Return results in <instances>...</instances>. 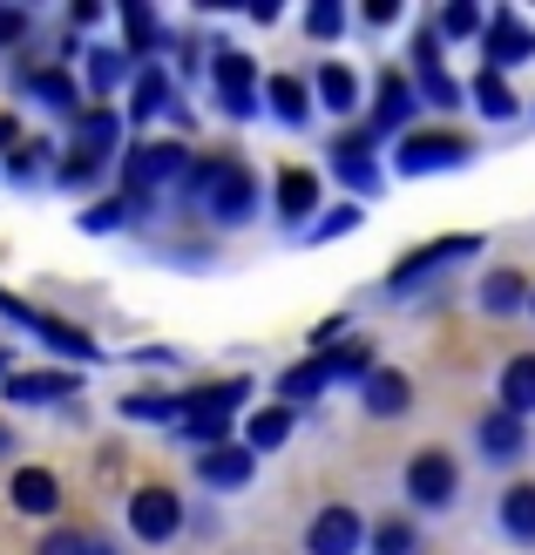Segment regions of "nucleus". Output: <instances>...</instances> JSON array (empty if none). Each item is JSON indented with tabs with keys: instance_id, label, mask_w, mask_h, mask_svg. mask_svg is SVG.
<instances>
[{
	"instance_id": "1",
	"label": "nucleus",
	"mask_w": 535,
	"mask_h": 555,
	"mask_svg": "<svg viewBox=\"0 0 535 555\" xmlns=\"http://www.w3.org/2000/svg\"><path fill=\"white\" fill-rule=\"evenodd\" d=\"M183 197H196L204 217H217V224H244V217L258 210V177H251L238 156H190Z\"/></svg>"
},
{
	"instance_id": "2",
	"label": "nucleus",
	"mask_w": 535,
	"mask_h": 555,
	"mask_svg": "<svg viewBox=\"0 0 535 555\" xmlns=\"http://www.w3.org/2000/svg\"><path fill=\"white\" fill-rule=\"evenodd\" d=\"M183 170H190V150L183 143H136L123 156V197L129 204H150L163 183H183Z\"/></svg>"
},
{
	"instance_id": "3",
	"label": "nucleus",
	"mask_w": 535,
	"mask_h": 555,
	"mask_svg": "<svg viewBox=\"0 0 535 555\" xmlns=\"http://www.w3.org/2000/svg\"><path fill=\"white\" fill-rule=\"evenodd\" d=\"M400 163L407 177H428V170H455V163H474V143L461 129H413V135H400Z\"/></svg>"
},
{
	"instance_id": "4",
	"label": "nucleus",
	"mask_w": 535,
	"mask_h": 555,
	"mask_svg": "<svg viewBox=\"0 0 535 555\" xmlns=\"http://www.w3.org/2000/svg\"><path fill=\"white\" fill-rule=\"evenodd\" d=\"M0 319L27 325V332H35L41 346H54V352L81 359V366H89V359H95V339H89V332H75L68 319H48V312H35V305H27V298H14V292H0Z\"/></svg>"
},
{
	"instance_id": "5",
	"label": "nucleus",
	"mask_w": 535,
	"mask_h": 555,
	"mask_svg": "<svg viewBox=\"0 0 535 555\" xmlns=\"http://www.w3.org/2000/svg\"><path fill=\"white\" fill-rule=\"evenodd\" d=\"M407 502L413 508H447L455 502V488H461V467H455V454H441V448H420L413 461H407Z\"/></svg>"
},
{
	"instance_id": "6",
	"label": "nucleus",
	"mask_w": 535,
	"mask_h": 555,
	"mask_svg": "<svg viewBox=\"0 0 535 555\" xmlns=\"http://www.w3.org/2000/svg\"><path fill=\"white\" fill-rule=\"evenodd\" d=\"M211 81H217V102H224V116H258V68H251V54L238 48H217V62H211Z\"/></svg>"
},
{
	"instance_id": "7",
	"label": "nucleus",
	"mask_w": 535,
	"mask_h": 555,
	"mask_svg": "<svg viewBox=\"0 0 535 555\" xmlns=\"http://www.w3.org/2000/svg\"><path fill=\"white\" fill-rule=\"evenodd\" d=\"M177 529H183L177 488H136V494H129V535H136V542H170Z\"/></svg>"
},
{
	"instance_id": "8",
	"label": "nucleus",
	"mask_w": 535,
	"mask_h": 555,
	"mask_svg": "<svg viewBox=\"0 0 535 555\" xmlns=\"http://www.w3.org/2000/svg\"><path fill=\"white\" fill-rule=\"evenodd\" d=\"M359 542H366V521H359V508H346V502L319 508L313 529H305V555H359Z\"/></svg>"
},
{
	"instance_id": "9",
	"label": "nucleus",
	"mask_w": 535,
	"mask_h": 555,
	"mask_svg": "<svg viewBox=\"0 0 535 555\" xmlns=\"http://www.w3.org/2000/svg\"><path fill=\"white\" fill-rule=\"evenodd\" d=\"M482 251V237H434L428 251H413V258H400V271L386 278V292H413L420 278H434L441 264H461V258H474Z\"/></svg>"
},
{
	"instance_id": "10",
	"label": "nucleus",
	"mask_w": 535,
	"mask_h": 555,
	"mask_svg": "<svg viewBox=\"0 0 535 555\" xmlns=\"http://www.w3.org/2000/svg\"><path fill=\"white\" fill-rule=\"evenodd\" d=\"M359 406L373 413V421H400V413L413 406V379L393 373V366H373V373L359 379Z\"/></svg>"
},
{
	"instance_id": "11",
	"label": "nucleus",
	"mask_w": 535,
	"mask_h": 555,
	"mask_svg": "<svg viewBox=\"0 0 535 555\" xmlns=\"http://www.w3.org/2000/svg\"><path fill=\"white\" fill-rule=\"evenodd\" d=\"M482 54H488V68L501 75V68H522L528 54H535V27H522L509 8H501L495 21H488V41H482Z\"/></svg>"
},
{
	"instance_id": "12",
	"label": "nucleus",
	"mask_w": 535,
	"mask_h": 555,
	"mask_svg": "<svg viewBox=\"0 0 535 555\" xmlns=\"http://www.w3.org/2000/svg\"><path fill=\"white\" fill-rule=\"evenodd\" d=\"M474 448H482L488 461H522L528 454V421H515V413H482L474 421Z\"/></svg>"
},
{
	"instance_id": "13",
	"label": "nucleus",
	"mask_w": 535,
	"mask_h": 555,
	"mask_svg": "<svg viewBox=\"0 0 535 555\" xmlns=\"http://www.w3.org/2000/svg\"><path fill=\"white\" fill-rule=\"evenodd\" d=\"M495 529L509 535L515 548H535V481H509L495 502Z\"/></svg>"
},
{
	"instance_id": "14",
	"label": "nucleus",
	"mask_w": 535,
	"mask_h": 555,
	"mask_svg": "<svg viewBox=\"0 0 535 555\" xmlns=\"http://www.w3.org/2000/svg\"><path fill=\"white\" fill-rule=\"evenodd\" d=\"M8 502H14L21 515H54V508H62V481H54L48 467H14Z\"/></svg>"
},
{
	"instance_id": "15",
	"label": "nucleus",
	"mask_w": 535,
	"mask_h": 555,
	"mask_svg": "<svg viewBox=\"0 0 535 555\" xmlns=\"http://www.w3.org/2000/svg\"><path fill=\"white\" fill-rule=\"evenodd\" d=\"M528 298H535V285H528V271H515V264H501V271L482 278V312H495V319L522 312Z\"/></svg>"
},
{
	"instance_id": "16",
	"label": "nucleus",
	"mask_w": 535,
	"mask_h": 555,
	"mask_svg": "<svg viewBox=\"0 0 535 555\" xmlns=\"http://www.w3.org/2000/svg\"><path fill=\"white\" fill-rule=\"evenodd\" d=\"M251 467H258L251 448H211V454H196V481L204 488H244Z\"/></svg>"
},
{
	"instance_id": "17",
	"label": "nucleus",
	"mask_w": 535,
	"mask_h": 555,
	"mask_svg": "<svg viewBox=\"0 0 535 555\" xmlns=\"http://www.w3.org/2000/svg\"><path fill=\"white\" fill-rule=\"evenodd\" d=\"M116 135H123V116H116V108H81V116H75V150H81V156L109 163Z\"/></svg>"
},
{
	"instance_id": "18",
	"label": "nucleus",
	"mask_w": 535,
	"mask_h": 555,
	"mask_svg": "<svg viewBox=\"0 0 535 555\" xmlns=\"http://www.w3.org/2000/svg\"><path fill=\"white\" fill-rule=\"evenodd\" d=\"M27 95H35V102H48L54 108V116H81V89H75V75L68 68H35V75H27Z\"/></svg>"
},
{
	"instance_id": "19",
	"label": "nucleus",
	"mask_w": 535,
	"mask_h": 555,
	"mask_svg": "<svg viewBox=\"0 0 535 555\" xmlns=\"http://www.w3.org/2000/svg\"><path fill=\"white\" fill-rule=\"evenodd\" d=\"M14 406H48V400H68L75 379L68 373H8V386H0Z\"/></svg>"
},
{
	"instance_id": "20",
	"label": "nucleus",
	"mask_w": 535,
	"mask_h": 555,
	"mask_svg": "<svg viewBox=\"0 0 535 555\" xmlns=\"http://www.w3.org/2000/svg\"><path fill=\"white\" fill-rule=\"evenodd\" d=\"M501 413H515V421L535 413V352H515L501 366Z\"/></svg>"
},
{
	"instance_id": "21",
	"label": "nucleus",
	"mask_w": 535,
	"mask_h": 555,
	"mask_svg": "<svg viewBox=\"0 0 535 555\" xmlns=\"http://www.w3.org/2000/svg\"><path fill=\"white\" fill-rule=\"evenodd\" d=\"M332 163H340L346 183H366V190H373V129H346L340 143H332Z\"/></svg>"
},
{
	"instance_id": "22",
	"label": "nucleus",
	"mask_w": 535,
	"mask_h": 555,
	"mask_svg": "<svg viewBox=\"0 0 535 555\" xmlns=\"http://www.w3.org/2000/svg\"><path fill=\"white\" fill-rule=\"evenodd\" d=\"M265 102H271V116H278V122H292V129L313 116V89H305L298 75H271V81H265Z\"/></svg>"
},
{
	"instance_id": "23",
	"label": "nucleus",
	"mask_w": 535,
	"mask_h": 555,
	"mask_svg": "<svg viewBox=\"0 0 535 555\" xmlns=\"http://www.w3.org/2000/svg\"><path fill=\"white\" fill-rule=\"evenodd\" d=\"M313 210H319V177L313 170H285L278 177V217L298 224V217H313Z\"/></svg>"
},
{
	"instance_id": "24",
	"label": "nucleus",
	"mask_w": 535,
	"mask_h": 555,
	"mask_svg": "<svg viewBox=\"0 0 535 555\" xmlns=\"http://www.w3.org/2000/svg\"><path fill=\"white\" fill-rule=\"evenodd\" d=\"M285 440H292V406H265V413L244 421V448L251 454H271V448H285Z\"/></svg>"
},
{
	"instance_id": "25",
	"label": "nucleus",
	"mask_w": 535,
	"mask_h": 555,
	"mask_svg": "<svg viewBox=\"0 0 535 555\" xmlns=\"http://www.w3.org/2000/svg\"><path fill=\"white\" fill-rule=\"evenodd\" d=\"M129 116H136V122L170 116V75H163V68H143V75H136V89H129Z\"/></svg>"
},
{
	"instance_id": "26",
	"label": "nucleus",
	"mask_w": 535,
	"mask_h": 555,
	"mask_svg": "<svg viewBox=\"0 0 535 555\" xmlns=\"http://www.w3.org/2000/svg\"><path fill=\"white\" fill-rule=\"evenodd\" d=\"M313 89H319V102L332 108V116H353V108H359V81H353V68H340V62H326V68L313 75Z\"/></svg>"
},
{
	"instance_id": "27",
	"label": "nucleus",
	"mask_w": 535,
	"mask_h": 555,
	"mask_svg": "<svg viewBox=\"0 0 535 555\" xmlns=\"http://www.w3.org/2000/svg\"><path fill=\"white\" fill-rule=\"evenodd\" d=\"M413 116V89L400 75H380V102H373V129H400Z\"/></svg>"
},
{
	"instance_id": "28",
	"label": "nucleus",
	"mask_w": 535,
	"mask_h": 555,
	"mask_svg": "<svg viewBox=\"0 0 535 555\" xmlns=\"http://www.w3.org/2000/svg\"><path fill=\"white\" fill-rule=\"evenodd\" d=\"M177 434L190 440L196 454H211V448H231V421H224V413H183V421H177Z\"/></svg>"
},
{
	"instance_id": "29",
	"label": "nucleus",
	"mask_w": 535,
	"mask_h": 555,
	"mask_svg": "<svg viewBox=\"0 0 535 555\" xmlns=\"http://www.w3.org/2000/svg\"><path fill=\"white\" fill-rule=\"evenodd\" d=\"M123 75H129V48H89V89L95 95L123 89Z\"/></svg>"
},
{
	"instance_id": "30",
	"label": "nucleus",
	"mask_w": 535,
	"mask_h": 555,
	"mask_svg": "<svg viewBox=\"0 0 535 555\" xmlns=\"http://www.w3.org/2000/svg\"><path fill=\"white\" fill-rule=\"evenodd\" d=\"M474 102H482V116H495V122H509L515 116V95H509V81H501L495 68H482V75H474Z\"/></svg>"
},
{
	"instance_id": "31",
	"label": "nucleus",
	"mask_w": 535,
	"mask_h": 555,
	"mask_svg": "<svg viewBox=\"0 0 535 555\" xmlns=\"http://www.w3.org/2000/svg\"><path fill=\"white\" fill-rule=\"evenodd\" d=\"M326 386H332L326 379V359H305V366H292L285 379H278V393H285V400H319Z\"/></svg>"
},
{
	"instance_id": "32",
	"label": "nucleus",
	"mask_w": 535,
	"mask_h": 555,
	"mask_svg": "<svg viewBox=\"0 0 535 555\" xmlns=\"http://www.w3.org/2000/svg\"><path fill=\"white\" fill-rule=\"evenodd\" d=\"M129 217H143V204H129V197H109V204H89V210H81V231H123Z\"/></svg>"
},
{
	"instance_id": "33",
	"label": "nucleus",
	"mask_w": 535,
	"mask_h": 555,
	"mask_svg": "<svg viewBox=\"0 0 535 555\" xmlns=\"http://www.w3.org/2000/svg\"><path fill=\"white\" fill-rule=\"evenodd\" d=\"M123 413L129 421H183V400L177 393H129Z\"/></svg>"
},
{
	"instance_id": "34",
	"label": "nucleus",
	"mask_w": 535,
	"mask_h": 555,
	"mask_svg": "<svg viewBox=\"0 0 535 555\" xmlns=\"http://www.w3.org/2000/svg\"><path fill=\"white\" fill-rule=\"evenodd\" d=\"M35 555H109V542L102 535H81V529H54V535H41Z\"/></svg>"
},
{
	"instance_id": "35",
	"label": "nucleus",
	"mask_w": 535,
	"mask_h": 555,
	"mask_svg": "<svg viewBox=\"0 0 535 555\" xmlns=\"http://www.w3.org/2000/svg\"><path fill=\"white\" fill-rule=\"evenodd\" d=\"M326 359V379H359L373 373V346H340V352H319Z\"/></svg>"
},
{
	"instance_id": "36",
	"label": "nucleus",
	"mask_w": 535,
	"mask_h": 555,
	"mask_svg": "<svg viewBox=\"0 0 535 555\" xmlns=\"http://www.w3.org/2000/svg\"><path fill=\"white\" fill-rule=\"evenodd\" d=\"M420 535H413V521H380L373 529V555H413Z\"/></svg>"
},
{
	"instance_id": "37",
	"label": "nucleus",
	"mask_w": 535,
	"mask_h": 555,
	"mask_svg": "<svg viewBox=\"0 0 535 555\" xmlns=\"http://www.w3.org/2000/svg\"><path fill=\"white\" fill-rule=\"evenodd\" d=\"M123 27H129V54H150L156 48V14L150 8H123Z\"/></svg>"
},
{
	"instance_id": "38",
	"label": "nucleus",
	"mask_w": 535,
	"mask_h": 555,
	"mask_svg": "<svg viewBox=\"0 0 535 555\" xmlns=\"http://www.w3.org/2000/svg\"><path fill=\"white\" fill-rule=\"evenodd\" d=\"M109 170V163H95V156H81V150H68V163H62V170H54V177H62L68 190H89L95 177Z\"/></svg>"
},
{
	"instance_id": "39",
	"label": "nucleus",
	"mask_w": 535,
	"mask_h": 555,
	"mask_svg": "<svg viewBox=\"0 0 535 555\" xmlns=\"http://www.w3.org/2000/svg\"><path fill=\"white\" fill-rule=\"evenodd\" d=\"M474 27H482V8H474V0H455V8L441 14L434 35H455V41H461V35H474Z\"/></svg>"
},
{
	"instance_id": "40",
	"label": "nucleus",
	"mask_w": 535,
	"mask_h": 555,
	"mask_svg": "<svg viewBox=\"0 0 535 555\" xmlns=\"http://www.w3.org/2000/svg\"><path fill=\"white\" fill-rule=\"evenodd\" d=\"M41 163H54L48 143H14V150H8V170H14V177H35Z\"/></svg>"
},
{
	"instance_id": "41",
	"label": "nucleus",
	"mask_w": 535,
	"mask_h": 555,
	"mask_svg": "<svg viewBox=\"0 0 535 555\" xmlns=\"http://www.w3.org/2000/svg\"><path fill=\"white\" fill-rule=\"evenodd\" d=\"M340 27H346V14L332 8V0H319V8L305 14V35H319V41H332V35H340Z\"/></svg>"
},
{
	"instance_id": "42",
	"label": "nucleus",
	"mask_w": 535,
	"mask_h": 555,
	"mask_svg": "<svg viewBox=\"0 0 535 555\" xmlns=\"http://www.w3.org/2000/svg\"><path fill=\"white\" fill-rule=\"evenodd\" d=\"M353 224H359V210H353V204H340V210L326 217V224H313L305 237H313V244H326V237H340V231H353Z\"/></svg>"
},
{
	"instance_id": "43",
	"label": "nucleus",
	"mask_w": 535,
	"mask_h": 555,
	"mask_svg": "<svg viewBox=\"0 0 535 555\" xmlns=\"http://www.w3.org/2000/svg\"><path fill=\"white\" fill-rule=\"evenodd\" d=\"M21 35H27V14L21 8H0V48H14Z\"/></svg>"
},
{
	"instance_id": "44",
	"label": "nucleus",
	"mask_w": 535,
	"mask_h": 555,
	"mask_svg": "<svg viewBox=\"0 0 535 555\" xmlns=\"http://www.w3.org/2000/svg\"><path fill=\"white\" fill-rule=\"evenodd\" d=\"M420 95H428V102H455V81H447V75H420Z\"/></svg>"
},
{
	"instance_id": "45",
	"label": "nucleus",
	"mask_w": 535,
	"mask_h": 555,
	"mask_svg": "<svg viewBox=\"0 0 535 555\" xmlns=\"http://www.w3.org/2000/svg\"><path fill=\"white\" fill-rule=\"evenodd\" d=\"M0 143H8V150L21 143V122H14V116H0Z\"/></svg>"
},
{
	"instance_id": "46",
	"label": "nucleus",
	"mask_w": 535,
	"mask_h": 555,
	"mask_svg": "<svg viewBox=\"0 0 535 555\" xmlns=\"http://www.w3.org/2000/svg\"><path fill=\"white\" fill-rule=\"evenodd\" d=\"M8 448H14V427H8V421H0V461H8Z\"/></svg>"
},
{
	"instance_id": "47",
	"label": "nucleus",
	"mask_w": 535,
	"mask_h": 555,
	"mask_svg": "<svg viewBox=\"0 0 535 555\" xmlns=\"http://www.w3.org/2000/svg\"><path fill=\"white\" fill-rule=\"evenodd\" d=\"M8 373H14V359H8V352H0V386H8Z\"/></svg>"
},
{
	"instance_id": "48",
	"label": "nucleus",
	"mask_w": 535,
	"mask_h": 555,
	"mask_svg": "<svg viewBox=\"0 0 535 555\" xmlns=\"http://www.w3.org/2000/svg\"><path fill=\"white\" fill-rule=\"evenodd\" d=\"M528 312H535V298H528Z\"/></svg>"
}]
</instances>
